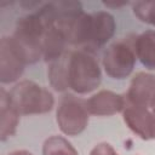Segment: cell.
Masks as SVG:
<instances>
[{"mask_svg": "<svg viewBox=\"0 0 155 155\" xmlns=\"http://www.w3.org/2000/svg\"><path fill=\"white\" fill-rule=\"evenodd\" d=\"M46 29V24L36 11L17 21L15 31L10 38L25 64H34L42 58L41 40Z\"/></svg>", "mask_w": 155, "mask_h": 155, "instance_id": "obj_1", "label": "cell"}, {"mask_svg": "<svg viewBox=\"0 0 155 155\" xmlns=\"http://www.w3.org/2000/svg\"><path fill=\"white\" fill-rule=\"evenodd\" d=\"M68 81L69 88L78 94H87L101 85L102 70L93 52L85 48L69 51Z\"/></svg>", "mask_w": 155, "mask_h": 155, "instance_id": "obj_2", "label": "cell"}, {"mask_svg": "<svg viewBox=\"0 0 155 155\" xmlns=\"http://www.w3.org/2000/svg\"><path fill=\"white\" fill-rule=\"evenodd\" d=\"M8 101L19 115L46 114L54 105L53 94L31 80H22L8 91Z\"/></svg>", "mask_w": 155, "mask_h": 155, "instance_id": "obj_3", "label": "cell"}, {"mask_svg": "<svg viewBox=\"0 0 155 155\" xmlns=\"http://www.w3.org/2000/svg\"><path fill=\"white\" fill-rule=\"evenodd\" d=\"M90 113L85 99L71 93L64 94L56 110V121L65 136H78L88 125Z\"/></svg>", "mask_w": 155, "mask_h": 155, "instance_id": "obj_4", "label": "cell"}, {"mask_svg": "<svg viewBox=\"0 0 155 155\" xmlns=\"http://www.w3.org/2000/svg\"><path fill=\"white\" fill-rule=\"evenodd\" d=\"M136 61L133 39H127L116 41L105 48L102 57V65L109 78L122 80L131 75Z\"/></svg>", "mask_w": 155, "mask_h": 155, "instance_id": "obj_5", "label": "cell"}, {"mask_svg": "<svg viewBox=\"0 0 155 155\" xmlns=\"http://www.w3.org/2000/svg\"><path fill=\"white\" fill-rule=\"evenodd\" d=\"M126 105L150 109L155 101V75L145 71L137 73L125 94Z\"/></svg>", "mask_w": 155, "mask_h": 155, "instance_id": "obj_6", "label": "cell"}, {"mask_svg": "<svg viewBox=\"0 0 155 155\" xmlns=\"http://www.w3.org/2000/svg\"><path fill=\"white\" fill-rule=\"evenodd\" d=\"M25 65L11 38L4 36L0 41V81L2 84L16 82L22 76Z\"/></svg>", "mask_w": 155, "mask_h": 155, "instance_id": "obj_7", "label": "cell"}, {"mask_svg": "<svg viewBox=\"0 0 155 155\" xmlns=\"http://www.w3.org/2000/svg\"><path fill=\"white\" fill-rule=\"evenodd\" d=\"M92 24L88 44L85 46V50L94 52L103 47L115 34L116 22L111 13L107 11H97L91 13Z\"/></svg>", "mask_w": 155, "mask_h": 155, "instance_id": "obj_8", "label": "cell"}, {"mask_svg": "<svg viewBox=\"0 0 155 155\" xmlns=\"http://www.w3.org/2000/svg\"><path fill=\"white\" fill-rule=\"evenodd\" d=\"M86 103L90 115L94 116H111L124 111L126 107L125 96L109 90H102L92 94Z\"/></svg>", "mask_w": 155, "mask_h": 155, "instance_id": "obj_9", "label": "cell"}, {"mask_svg": "<svg viewBox=\"0 0 155 155\" xmlns=\"http://www.w3.org/2000/svg\"><path fill=\"white\" fill-rule=\"evenodd\" d=\"M122 119L126 126L143 140L153 139L154 115L150 109L126 105L122 111Z\"/></svg>", "mask_w": 155, "mask_h": 155, "instance_id": "obj_10", "label": "cell"}, {"mask_svg": "<svg viewBox=\"0 0 155 155\" xmlns=\"http://www.w3.org/2000/svg\"><path fill=\"white\" fill-rule=\"evenodd\" d=\"M65 45L67 40L57 25L47 28L41 40L42 59L47 63H51L59 58L65 52Z\"/></svg>", "mask_w": 155, "mask_h": 155, "instance_id": "obj_11", "label": "cell"}, {"mask_svg": "<svg viewBox=\"0 0 155 155\" xmlns=\"http://www.w3.org/2000/svg\"><path fill=\"white\" fill-rule=\"evenodd\" d=\"M19 114L15 110L8 101V92L1 88L0 92V139L5 142L16 133Z\"/></svg>", "mask_w": 155, "mask_h": 155, "instance_id": "obj_12", "label": "cell"}, {"mask_svg": "<svg viewBox=\"0 0 155 155\" xmlns=\"http://www.w3.org/2000/svg\"><path fill=\"white\" fill-rule=\"evenodd\" d=\"M137 59L149 70H155V30H145L133 39Z\"/></svg>", "mask_w": 155, "mask_h": 155, "instance_id": "obj_13", "label": "cell"}, {"mask_svg": "<svg viewBox=\"0 0 155 155\" xmlns=\"http://www.w3.org/2000/svg\"><path fill=\"white\" fill-rule=\"evenodd\" d=\"M68 58L69 51H65L59 58L48 63V82L51 87L57 92H64L69 88L68 81Z\"/></svg>", "mask_w": 155, "mask_h": 155, "instance_id": "obj_14", "label": "cell"}, {"mask_svg": "<svg viewBox=\"0 0 155 155\" xmlns=\"http://www.w3.org/2000/svg\"><path fill=\"white\" fill-rule=\"evenodd\" d=\"M42 155H79V153L67 138L51 136L42 144Z\"/></svg>", "mask_w": 155, "mask_h": 155, "instance_id": "obj_15", "label": "cell"}, {"mask_svg": "<svg viewBox=\"0 0 155 155\" xmlns=\"http://www.w3.org/2000/svg\"><path fill=\"white\" fill-rule=\"evenodd\" d=\"M134 16L150 25L155 27V0L154 1H136L132 5Z\"/></svg>", "mask_w": 155, "mask_h": 155, "instance_id": "obj_16", "label": "cell"}, {"mask_svg": "<svg viewBox=\"0 0 155 155\" xmlns=\"http://www.w3.org/2000/svg\"><path fill=\"white\" fill-rule=\"evenodd\" d=\"M90 155H119L117 151L109 143H99L93 147Z\"/></svg>", "mask_w": 155, "mask_h": 155, "instance_id": "obj_17", "label": "cell"}, {"mask_svg": "<svg viewBox=\"0 0 155 155\" xmlns=\"http://www.w3.org/2000/svg\"><path fill=\"white\" fill-rule=\"evenodd\" d=\"M7 155H33V154L28 150H16V151H12Z\"/></svg>", "mask_w": 155, "mask_h": 155, "instance_id": "obj_18", "label": "cell"}, {"mask_svg": "<svg viewBox=\"0 0 155 155\" xmlns=\"http://www.w3.org/2000/svg\"><path fill=\"white\" fill-rule=\"evenodd\" d=\"M104 5L107 7H121V6H125L127 5V2H121V4H111V2H104Z\"/></svg>", "mask_w": 155, "mask_h": 155, "instance_id": "obj_19", "label": "cell"}, {"mask_svg": "<svg viewBox=\"0 0 155 155\" xmlns=\"http://www.w3.org/2000/svg\"><path fill=\"white\" fill-rule=\"evenodd\" d=\"M151 113H153V115H154V127H153V139H155V111H153V110H151Z\"/></svg>", "mask_w": 155, "mask_h": 155, "instance_id": "obj_20", "label": "cell"}, {"mask_svg": "<svg viewBox=\"0 0 155 155\" xmlns=\"http://www.w3.org/2000/svg\"><path fill=\"white\" fill-rule=\"evenodd\" d=\"M150 110H153V111H155V101H154V103H153V105L150 107Z\"/></svg>", "mask_w": 155, "mask_h": 155, "instance_id": "obj_21", "label": "cell"}]
</instances>
